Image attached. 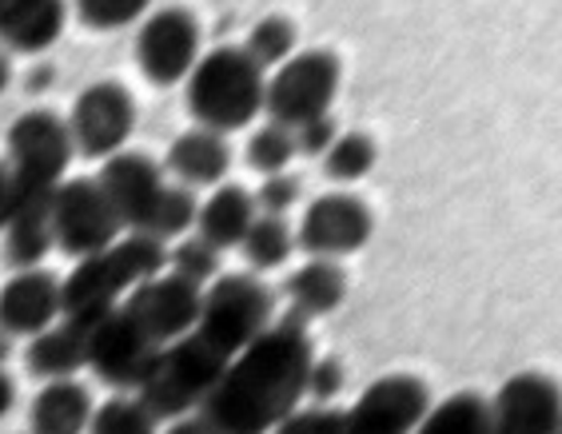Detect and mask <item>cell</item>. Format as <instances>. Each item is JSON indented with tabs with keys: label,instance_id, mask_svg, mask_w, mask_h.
<instances>
[{
	"label": "cell",
	"instance_id": "1",
	"mask_svg": "<svg viewBox=\"0 0 562 434\" xmlns=\"http://www.w3.org/2000/svg\"><path fill=\"white\" fill-rule=\"evenodd\" d=\"M312 358L307 323L280 319L227 363L224 379L200 411L220 434H271L307 399Z\"/></svg>",
	"mask_w": 562,
	"mask_h": 434
},
{
	"label": "cell",
	"instance_id": "2",
	"mask_svg": "<svg viewBox=\"0 0 562 434\" xmlns=\"http://www.w3.org/2000/svg\"><path fill=\"white\" fill-rule=\"evenodd\" d=\"M168 272V248L160 239L140 236V231H124L109 251L76 260L72 272L60 279V304L65 319L80 327H92L109 311H116L140 283L156 279Z\"/></svg>",
	"mask_w": 562,
	"mask_h": 434
},
{
	"label": "cell",
	"instance_id": "3",
	"mask_svg": "<svg viewBox=\"0 0 562 434\" xmlns=\"http://www.w3.org/2000/svg\"><path fill=\"white\" fill-rule=\"evenodd\" d=\"M268 72H263L244 44H224L195 60L192 77L184 80L188 112L200 128H212L220 136L248 128L263 112Z\"/></svg>",
	"mask_w": 562,
	"mask_h": 434
},
{
	"label": "cell",
	"instance_id": "4",
	"mask_svg": "<svg viewBox=\"0 0 562 434\" xmlns=\"http://www.w3.org/2000/svg\"><path fill=\"white\" fill-rule=\"evenodd\" d=\"M227 363L232 358H224L216 347H207L204 339L192 331V335L160 347L148 379L136 395L160 423H172V419H184V414L204 407L207 395L216 391V382L224 379Z\"/></svg>",
	"mask_w": 562,
	"mask_h": 434
},
{
	"label": "cell",
	"instance_id": "5",
	"mask_svg": "<svg viewBox=\"0 0 562 434\" xmlns=\"http://www.w3.org/2000/svg\"><path fill=\"white\" fill-rule=\"evenodd\" d=\"M72 156V132L60 112L33 108L16 116L4 136V168L12 175V196H53L65 184Z\"/></svg>",
	"mask_w": 562,
	"mask_h": 434
},
{
	"label": "cell",
	"instance_id": "6",
	"mask_svg": "<svg viewBox=\"0 0 562 434\" xmlns=\"http://www.w3.org/2000/svg\"><path fill=\"white\" fill-rule=\"evenodd\" d=\"M271 316H276V295L260 275H216L204 287L195 335L224 358H236L268 331Z\"/></svg>",
	"mask_w": 562,
	"mask_h": 434
},
{
	"label": "cell",
	"instance_id": "7",
	"mask_svg": "<svg viewBox=\"0 0 562 434\" xmlns=\"http://www.w3.org/2000/svg\"><path fill=\"white\" fill-rule=\"evenodd\" d=\"M344 84V65L331 48H307L283 60L276 72H268V92H263V112L271 124L300 128L307 119L331 116V104Z\"/></svg>",
	"mask_w": 562,
	"mask_h": 434
},
{
	"label": "cell",
	"instance_id": "8",
	"mask_svg": "<svg viewBox=\"0 0 562 434\" xmlns=\"http://www.w3.org/2000/svg\"><path fill=\"white\" fill-rule=\"evenodd\" d=\"M53 236L56 248L65 251V255L88 260V255L109 251L124 236V224H120L116 207L104 196V187L92 175H85V180H65V184L56 187Z\"/></svg>",
	"mask_w": 562,
	"mask_h": 434
},
{
	"label": "cell",
	"instance_id": "9",
	"mask_svg": "<svg viewBox=\"0 0 562 434\" xmlns=\"http://www.w3.org/2000/svg\"><path fill=\"white\" fill-rule=\"evenodd\" d=\"M200 56H204V33H200L195 12L168 4V9L144 16L140 33H136V65L151 84H184Z\"/></svg>",
	"mask_w": 562,
	"mask_h": 434
},
{
	"label": "cell",
	"instance_id": "10",
	"mask_svg": "<svg viewBox=\"0 0 562 434\" xmlns=\"http://www.w3.org/2000/svg\"><path fill=\"white\" fill-rule=\"evenodd\" d=\"M65 119L72 132L76 156L109 160V156L124 152V144L136 132V100L120 80H97L72 100Z\"/></svg>",
	"mask_w": 562,
	"mask_h": 434
},
{
	"label": "cell",
	"instance_id": "11",
	"mask_svg": "<svg viewBox=\"0 0 562 434\" xmlns=\"http://www.w3.org/2000/svg\"><path fill=\"white\" fill-rule=\"evenodd\" d=\"M85 331H88V370L104 387H112V391H128V395L140 391L151 363L160 355V343H151L124 307L109 311V316L97 319Z\"/></svg>",
	"mask_w": 562,
	"mask_h": 434
},
{
	"label": "cell",
	"instance_id": "12",
	"mask_svg": "<svg viewBox=\"0 0 562 434\" xmlns=\"http://www.w3.org/2000/svg\"><path fill=\"white\" fill-rule=\"evenodd\" d=\"M375 216H371L368 199L356 192H324L319 199L307 204L295 231V248H303L312 260H344L368 248Z\"/></svg>",
	"mask_w": 562,
	"mask_h": 434
},
{
	"label": "cell",
	"instance_id": "13",
	"mask_svg": "<svg viewBox=\"0 0 562 434\" xmlns=\"http://www.w3.org/2000/svg\"><path fill=\"white\" fill-rule=\"evenodd\" d=\"M431 402L415 375H383L344 411V434H415Z\"/></svg>",
	"mask_w": 562,
	"mask_h": 434
},
{
	"label": "cell",
	"instance_id": "14",
	"mask_svg": "<svg viewBox=\"0 0 562 434\" xmlns=\"http://www.w3.org/2000/svg\"><path fill=\"white\" fill-rule=\"evenodd\" d=\"M200 304H204V287H195V283L180 279V275H172V272H160L156 279L140 283L120 307L136 319V327H140L151 343L168 347V343H176V339H184L195 331V323H200Z\"/></svg>",
	"mask_w": 562,
	"mask_h": 434
},
{
	"label": "cell",
	"instance_id": "15",
	"mask_svg": "<svg viewBox=\"0 0 562 434\" xmlns=\"http://www.w3.org/2000/svg\"><path fill=\"white\" fill-rule=\"evenodd\" d=\"M491 419L495 434H559L562 387L542 370H519L491 399Z\"/></svg>",
	"mask_w": 562,
	"mask_h": 434
},
{
	"label": "cell",
	"instance_id": "16",
	"mask_svg": "<svg viewBox=\"0 0 562 434\" xmlns=\"http://www.w3.org/2000/svg\"><path fill=\"white\" fill-rule=\"evenodd\" d=\"M65 319L60 279L44 267L16 272L0 287V331L9 339H33Z\"/></svg>",
	"mask_w": 562,
	"mask_h": 434
},
{
	"label": "cell",
	"instance_id": "17",
	"mask_svg": "<svg viewBox=\"0 0 562 434\" xmlns=\"http://www.w3.org/2000/svg\"><path fill=\"white\" fill-rule=\"evenodd\" d=\"M97 184L104 187L109 204L116 207L124 231H140L148 212L156 207V199H160V192L168 187L164 184L160 163L144 152H128V148L104 160Z\"/></svg>",
	"mask_w": 562,
	"mask_h": 434
},
{
	"label": "cell",
	"instance_id": "18",
	"mask_svg": "<svg viewBox=\"0 0 562 434\" xmlns=\"http://www.w3.org/2000/svg\"><path fill=\"white\" fill-rule=\"evenodd\" d=\"M68 24L65 0H0V48L4 53H48Z\"/></svg>",
	"mask_w": 562,
	"mask_h": 434
},
{
	"label": "cell",
	"instance_id": "19",
	"mask_svg": "<svg viewBox=\"0 0 562 434\" xmlns=\"http://www.w3.org/2000/svg\"><path fill=\"white\" fill-rule=\"evenodd\" d=\"M56 196V192H53ZM53 196H12V212L4 219V260L16 272L41 267L56 248L53 236Z\"/></svg>",
	"mask_w": 562,
	"mask_h": 434
},
{
	"label": "cell",
	"instance_id": "20",
	"mask_svg": "<svg viewBox=\"0 0 562 434\" xmlns=\"http://www.w3.org/2000/svg\"><path fill=\"white\" fill-rule=\"evenodd\" d=\"M168 172L176 175V184L195 192V187H220V180L232 168V148L227 136L212 128H188L168 144Z\"/></svg>",
	"mask_w": 562,
	"mask_h": 434
},
{
	"label": "cell",
	"instance_id": "21",
	"mask_svg": "<svg viewBox=\"0 0 562 434\" xmlns=\"http://www.w3.org/2000/svg\"><path fill=\"white\" fill-rule=\"evenodd\" d=\"M92 391L76 379H53L36 391L29 407V434H88L92 423Z\"/></svg>",
	"mask_w": 562,
	"mask_h": 434
},
{
	"label": "cell",
	"instance_id": "22",
	"mask_svg": "<svg viewBox=\"0 0 562 434\" xmlns=\"http://www.w3.org/2000/svg\"><path fill=\"white\" fill-rule=\"evenodd\" d=\"M283 295L292 304V319H324L347 299V272L336 260H307L283 279Z\"/></svg>",
	"mask_w": 562,
	"mask_h": 434
},
{
	"label": "cell",
	"instance_id": "23",
	"mask_svg": "<svg viewBox=\"0 0 562 434\" xmlns=\"http://www.w3.org/2000/svg\"><path fill=\"white\" fill-rule=\"evenodd\" d=\"M24 367L44 382L76 379V370L88 367V331L80 323H72V319H60L48 331L29 339Z\"/></svg>",
	"mask_w": 562,
	"mask_h": 434
},
{
	"label": "cell",
	"instance_id": "24",
	"mask_svg": "<svg viewBox=\"0 0 562 434\" xmlns=\"http://www.w3.org/2000/svg\"><path fill=\"white\" fill-rule=\"evenodd\" d=\"M256 199H251V192H244V187L236 184H220L212 196L200 204V212H195V236L204 239V243H212L216 251H227V248H239L244 243V236H248V228L256 224Z\"/></svg>",
	"mask_w": 562,
	"mask_h": 434
},
{
	"label": "cell",
	"instance_id": "25",
	"mask_svg": "<svg viewBox=\"0 0 562 434\" xmlns=\"http://www.w3.org/2000/svg\"><path fill=\"white\" fill-rule=\"evenodd\" d=\"M415 434H495L491 399L475 391L447 395L443 402H431V411L423 414Z\"/></svg>",
	"mask_w": 562,
	"mask_h": 434
},
{
	"label": "cell",
	"instance_id": "26",
	"mask_svg": "<svg viewBox=\"0 0 562 434\" xmlns=\"http://www.w3.org/2000/svg\"><path fill=\"white\" fill-rule=\"evenodd\" d=\"M239 251H244V260H248L256 272H271V267H283L288 255L295 251V231L288 228V219L256 216V224L248 228Z\"/></svg>",
	"mask_w": 562,
	"mask_h": 434
},
{
	"label": "cell",
	"instance_id": "27",
	"mask_svg": "<svg viewBox=\"0 0 562 434\" xmlns=\"http://www.w3.org/2000/svg\"><path fill=\"white\" fill-rule=\"evenodd\" d=\"M295 44H300V28H295V21L276 12V16H263V21L251 28L248 41H244V53H248L263 72H276L283 60H292V56L300 53Z\"/></svg>",
	"mask_w": 562,
	"mask_h": 434
},
{
	"label": "cell",
	"instance_id": "28",
	"mask_svg": "<svg viewBox=\"0 0 562 434\" xmlns=\"http://www.w3.org/2000/svg\"><path fill=\"white\" fill-rule=\"evenodd\" d=\"M88 434H160V419L144 407L140 395L116 391L92 411Z\"/></svg>",
	"mask_w": 562,
	"mask_h": 434
},
{
	"label": "cell",
	"instance_id": "29",
	"mask_svg": "<svg viewBox=\"0 0 562 434\" xmlns=\"http://www.w3.org/2000/svg\"><path fill=\"white\" fill-rule=\"evenodd\" d=\"M379 148L368 132H339L336 144L324 152V175L331 184H356L375 168Z\"/></svg>",
	"mask_w": 562,
	"mask_h": 434
},
{
	"label": "cell",
	"instance_id": "30",
	"mask_svg": "<svg viewBox=\"0 0 562 434\" xmlns=\"http://www.w3.org/2000/svg\"><path fill=\"white\" fill-rule=\"evenodd\" d=\"M195 212H200V204H195L192 192H188V187H180V184H168L160 192V199H156V207L148 212V219H144L140 236L160 239V243H168V239H180L195 224Z\"/></svg>",
	"mask_w": 562,
	"mask_h": 434
},
{
	"label": "cell",
	"instance_id": "31",
	"mask_svg": "<svg viewBox=\"0 0 562 434\" xmlns=\"http://www.w3.org/2000/svg\"><path fill=\"white\" fill-rule=\"evenodd\" d=\"M295 160V132L283 128V124H263V128L251 132L248 140V163L256 172L263 175H276V172H288V163Z\"/></svg>",
	"mask_w": 562,
	"mask_h": 434
},
{
	"label": "cell",
	"instance_id": "32",
	"mask_svg": "<svg viewBox=\"0 0 562 434\" xmlns=\"http://www.w3.org/2000/svg\"><path fill=\"white\" fill-rule=\"evenodd\" d=\"M168 272L195 283V287H207V283L220 275V251L212 248V243H204L200 236L180 239V243L168 251Z\"/></svg>",
	"mask_w": 562,
	"mask_h": 434
},
{
	"label": "cell",
	"instance_id": "33",
	"mask_svg": "<svg viewBox=\"0 0 562 434\" xmlns=\"http://www.w3.org/2000/svg\"><path fill=\"white\" fill-rule=\"evenodd\" d=\"M151 9V0H76V12L88 28H100V33H116V28H128V24L144 21Z\"/></svg>",
	"mask_w": 562,
	"mask_h": 434
},
{
	"label": "cell",
	"instance_id": "34",
	"mask_svg": "<svg viewBox=\"0 0 562 434\" xmlns=\"http://www.w3.org/2000/svg\"><path fill=\"white\" fill-rule=\"evenodd\" d=\"M271 434H344V411L339 407H295Z\"/></svg>",
	"mask_w": 562,
	"mask_h": 434
},
{
	"label": "cell",
	"instance_id": "35",
	"mask_svg": "<svg viewBox=\"0 0 562 434\" xmlns=\"http://www.w3.org/2000/svg\"><path fill=\"white\" fill-rule=\"evenodd\" d=\"M251 199H256V212H260V216L283 219L295 204H300V180L288 175V172H276V175L263 180L260 192H256Z\"/></svg>",
	"mask_w": 562,
	"mask_h": 434
},
{
	"label": "cell",
	"instance_id": "36",
	"mask_svg": "<svg viewBox=\"0 0 562 434\" xmlns=\"http://www.w3.org/2000/svg\"><path fill=\"white\" fill-rule=\"evenodd\" d=\"M339 391H344V363L336 355H315L307 370V399L315 407H331Z\"/></svg>",
	"mask_w": 562,
	"mask_h": 434
},
{
	"label": "cell",
	"instance_id": "37",
	"mask_svg": "<svg viewBox=\"0 0 562 434\" xmlns=\"http://www.w3.org/2000/svg\"><path fill=\"white\" fill-rule=\"evenodd\" d=\"M292 132H295V156H307V160H324V152L339 136L331 116L307 119V124H300V128H292Z\"/></svg>",
	"mask_w": 562,
	"mask_h": 434
},
{
	"label": "cell",
	"instance_id": "38",
	"mask_svg": "<svg viewBox=\"0 0 562 434\" xmlns=\"http://www.w3.org/2000/svg\"><path fill=\"white\" fill-rule=\"evenodd\" d=\"M160 434H220V431L207 423L204 411H192V414H184V419H172Z\"/></svg>",
	"mask_w": 562,
	"mask_h": 434
},
{
	"label": "cell",
	"instance_id": "39",
	"mask_svg": "<svg viewBox=\"0 0 562 434\" xmlns=\"http://www.w3.org/2000/svg\"><path fill=\"white\" fill-rule=\"evenodd\" d=\"M12 407H16V382L9 370H0V423L12 414Z\"/></svg>",
	"mask_w": 562,
	"mask_h": 434
},
{
	"label": "cell",
	"instance_id": "40",
	"mask_svg": "<svg viewBox=\"0 0 562 434\" xmlns=\"http://www.w3.org/2000/svg\"><path fill=\"white\" fill-rule=\"evenodd\" d=\"M9 212H12V175L4 168V160H0V228H4Z\"/></svg>",
	"mask_w": 562,
	"mask_h": 434
},
{
	"label": "cell",
	"instance_id": "41",
	"mask_svg": "<svg viewBox=\"0 0 562 434\" xmlns=\"http://www.w3.org/2000/svg\"><path fill=\"white\" fill-rule=\"evenodd\" d=\"M9 84H12V60H9V53L0 48V96L9 92Z\"/></svg>",
	"mask_w": 562,
	"mask_h": 434
},
{
	"label": "cell",
	"instance_id": "42",
	"mask_svg": "<svg viewBox=\"0 0 562 434\" xmlns=\"http://www.w3.org/2000/svg\"><path fill=\"white\" fill-rule=\"evenodd\" d=\"M9 358H12V339L0 331V370L9 367Z\"/></svg>",
	"mask_w": 562,
	"mask_h": 434
},
{
	"label": "cell",
	"instance_id": "43",
	"mask_svg": "<svg viewBox=\"0 0 562 434\" xmlns=\"http://www.w3.org/2000/svg\"><path fill=\"white\" fill-rule=\"evenodd\" d=\"M559 434H562V426H559Z\"/></svg>",
	"mask_w": 562,
	"mask_h": 434
}]
</instances>
